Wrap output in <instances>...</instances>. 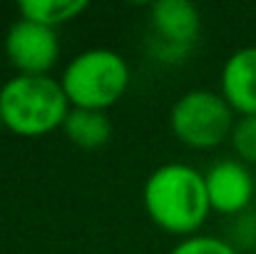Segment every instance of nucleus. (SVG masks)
Wrapping results in <instances>:
<instances>
[{
	"instance_id": "nucleus-13",
	"label": "nucleus",
	"mask_w": 256,
	"mask_h": 254,
	"mask_svg": "<svg viewBox=\"0 0 256 254\" xmlns=\"http://www.w3.org/2000/svg\"><path fill=\"white\" fill-rule=\"evenodd\" d=\"M2 127H5V125H2V112H0V130H2Z\"/></svg>"
},
{
	"instance_id": "nucleus-10",
	"label": "nucleus",
	"mask_w": 256,
	"mask_h": 254,
	"mask_svg": "<svg viewBox=\"0 0 256 254\" xmlns=\"http://www.w3.org/2000/svg\"><path fill=\"white\" fill-rule=\"evenodd\" d=\"M87 10L85 0H22L18 5L20 18L32 20L38 25L58 30L60 25L72 23Z\"/></svg>"
},
{
	"instance_id": "nucleus-12",
	"label": "nucleus",
	"mask_w": 256,
	"mask_h": 254,
	"mask_svg": "<svg viewBox=\"0 0 256 254\" xmlns=\"http://www.w3.org/2000/svg\"><path fill=\"white\" fill-rule=\"evenodd\" d=\"M170 254H239L234 249V244L219 239V237H209V234H194L182 239Z\"/></svg>"
},
{
	"instance_id": "nucleus-9",
	"label": "nucleus",
	"mask_w": 256,
	"mask_h": 254,
	"mask_svg": "<svg viewBox=\"0 0 256 254\" xmlns=\"http://www.w3.org/2000/svg\"><path fill=\"white\" fill-rule=\"evenodd\" d=\"M62 132L80 150H100L112 140V122L107 112L72 107L62 125Z\"/></svg>"
},
{
	"instance_id": "nucleus-5",
	"label": "nucleus",
	"mask_w": 256,
	"mask_h": 254,
	"mask_svg": "<svg viewBox=\"0 0 256 254\" xmlns=\"http://www.w3.org/2000/svg\"><path fill=\"white\" fill-rule=\"evenodd\" d=\"M2 50L18 75H50L60 60V38L52 28L18 18L2 38Z\"/></svg>"
},
{
	"instance_id": "nucleus-3",
	"label": "nucleus",
	"mask_w": 256,
	"mask_h": 254,
	"mask_svg": "<svg viewBox=\"0 0 256 254\" xmlns=\"http://www.w3.org/2000/svg\"><path fill=\"white\" fill-rule=\"evenodd\" d=\"M130 80V65L117 50L90 48L65 65L60 85L72 107L107 112L124 97Z\"/></svg>"
},
{
	"instance_id": "nucleus-1",
	"label": "nucleus",
	"mask_w": 256,
	"mask_h": 254,
	"mask_svg": "<svg viewBox=\"0 0 256 254\" xmlns=\"http://www.w3.org/2000/svg\"><path fill=\"white\" fill-rule=\"evenodd\" d=\"M142 202L160 229L184 239L194 237L212 214L204 172L184 162H167L154 169L144 179Z\"/></svg>"
},
{
	"instance_id": "nucleus-4",
	"label": "nucleus",
	"mask_w": 256,
	"mask_h": 254,
	"mask_svg": "<svg viewBox=\"0 0 256 254\" xmlns=\"http://www.w3.org/2000/svg\"><path fill=\"white\" fill-rule=\"evenodd\" d=\"M236 112L214 90H189L170 110L172 135L192 150H214L232 137Z\"/></svg>"
},
{
	"instance_id": "nucleus-7",
	"label": "nucleus",
	"mask_w": 256,
	"mask_h": 254,
	"mask_svg": "<svg viewBox=\"0 0 256 254\" xmlns=\"http://www.w3.org/2000/svg\"><path fill=\"white\" fill-rule=\"evenodd\" d=\"M206 192L212 202V212L219 214H239L254 199V174L252 167L239 162L236 157H226L214 162L204 172Z\"/></svg>"
},
{
	"instance_id": "nucleus-8",
	"label": "nucleus",
	"mask_w": 256,
	"mask_h": 254,
	"mask_svg": "<svg viewBox=\"0 0 256 254\" xmlns=\"http://www.w3.org/2000/svg\"><path fill=\"white\" fill-rule=\"evenodd\" d=\"M219 92L239 117H256V45L239 48L226 58Z\"/></svg>"
},
{
	"instance_id": "nucleus-11",
	"label": "nucleus",
	"mask_w": 256,
	"mask_h": 254,
	"mask_svg": "<svg viewBox=\"0 0 256 254\" xmlns=\"http://www.w3.org/2000/svg\"><path fill=\"white\" fill-rule=\"evenodd\" d=\"M229 142L239 162L246 167L256 165V117H236Z\"/></svg>"
},
{
	"instance_id": "nucleus-6",
	"label": "nucleus",
	"mask_w": 256,
	"mask_h": 254,
	"mask_svg": "<svg viewBox=\"0 0 256 254\" xmlns=\"http://www.w3.org/2000/svg\"><path fill=\"white\" fill-rule=\"evenodd\" d=\"M157 58L164 63L182 60L202 33V13L189 0H160L150 8Z\"/></svg>"
},
{
	"instance_id": "nucleus-2",
	"label": "nucleus",
	"mask_w": 256,
	"mask_h": 254,
	"mask_svg": "<svg viewBox=\"0 0 256 254\" xmlns=\"http://www.w3.org/2000/svg\"><path fill=\"white\" fill-rule=\"evenodd\" d=\"M72 105L60 80L50 75H12L0 87L2 125L20 137H42L62 130Z\"/></svg>"
}]
</instances>
